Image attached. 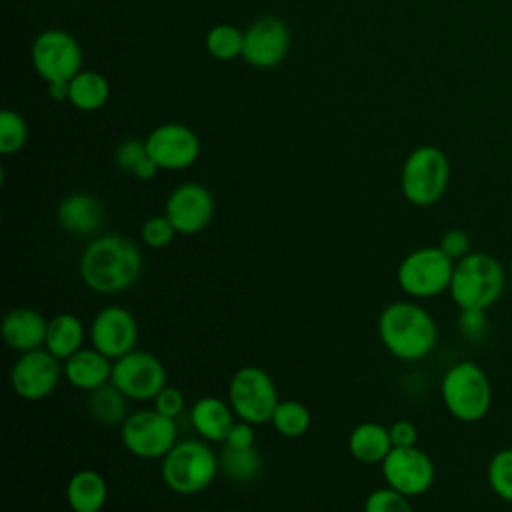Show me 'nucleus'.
I'll use <instances>...</instances> for the list:
<instances>
[{"label": "nucleus", "instance_id": "nucleus-1", "mask_svg": "<svg viewBox=\"0 0 512 512\" xmlns=\"http://www.w3.org/2000/svg\"><path fill=\"white\" fill-rule=\"evenodd\" d=\"M78 272L92 292L120 294L140 278L142 252L134 240L122 234H102L82 250Z\"/></svg>", "mask_w": 512, "mask_h": 512}, {"label": "nucleus", "instance_id": "nucleus-2", "mask_svg": "<svg viewBox=\"0 0 512 512\" xmlns=\"http://www.w3.org/2000/svg\"><path fill=\"white\" fill-rule=\"evenodd\" d=\"M378 338L382 346L398 360L416 362L426 358L438 340V328L432 314L416 302H390L378 316Z\"/></svg>", "mask_w": 512, "mask_h": 512}, {"label": "nucleus", "instance_id": "nucleus-3", "mask_svg": "<svg viewBox=\"0 0 512 512\" xmlns=\"http://www.w3.org/2000/svg\"><path fill=\"white\" fill-rule=\"evenodd\" d=\"M220 472V458L202 438L178 440L162 458L160 474L164 484L180 496L204 492Z\"/></svg>", "mask_w": 512, "mask_h": 512}, {"label": "nucleus", "instance_id": "nucleus-4", "mask_svg": "<svg viewBox=\"0 0 512 512\" xmlns=\"http://www.w3.org/2000/svg\"><path fill=\"white\" fill-rule=\"evenodd\" d=\"M504 290L502 264L486 252H470L454 264L450 298L462 312H482L492 306Z\"/></svg>", "mask_w": 512, "mask_h": 512}, {"label": "nucleus", "instance_id": "nucleus-5", "mask_svg": "<svg viewBox=\"0 0 512 512\" xmlns=\"http://www.w3.org/2000/svg\"><path fill=\"white\" fill-rule=\"evenodd\" d=\"M440 396L446 410L456 420L476 422L490 410L492 386L486 372L478 364L462 360L444 372Z\"/></svg>", "mask_w": 512, "mask_h": 512}, {"label": "nucleus", "instance_id": "nucleus-6", "mask_svg": "<svg viewBox=\"0 0 512 512\" xmlns=\"http://www.w3.org/2000/svg\"><path fill=\"white\" fill-rule=\"evenodd\" d=\"M448 180V156L432 144H422L414 148L402 164L400 188L404 198L414 206L436 204L444 196Z\"/></svg>", "mask_w": 512, "mask_h": 512}, {"label": "nucleus", "instance_id": "nucleus-7", "mask_svg": "<svg viewBox=\"0 0 512 512\" xmlns=\"http://www.w3.org/2000/svg\"><path fill=\"white\" fill-rule=\"evenodd\" d=\"M454 264L440 246H422L402 258L396 280L402 292L412 298H434L450 288Z\"/></svg>", "mask_w": 512, "mask_h": 512}, {"label": "nucleus", "instance_id": "nucleus-8", "mask_svg": "<svg viewBox=\"0 0 512 512\" xmlns=\"http://www.w3.org/2000/svg\"><path fill=\"white\" fill-rule=\"evenodd\" d=\"M228 402L238 420L260 426L270 422L280 400L272 376L264 368L248 364L232 374Z\"/></svg>", "mask_w": 512, "mask_h": 512}, {"label": "nucleus", "instance_id": "nucleus-9", "mask_svg": "<svg viewBox=\"0 0 512 512\" xmlns=\"http://www.w3.org/2000/svg\"><path fill=\"white\" fill-rule=\"evenodd\" d=\"M122 446L136 458L162 460L178 442L176 420L154 406L130 412L120 426Z\"/></svg>", "mask_w": 512, "mask_h": 512}, {"label": "nucleus", "instance_id": "nucleus-10", "mask_svg": "<svg viewBox=\"0 0 512 512\" xmlns=\"http://www.w3.org/2000/svg\"><path fill=\"white\" fill-rule=\"evenodd\" d=\"M36 74L50 82H70L82 70V48L78 40L60 30L48 28L40 32L30 48Z\"/></svg>", "mask_w": 512, "mask_h": 512}, {"label": "nucleus", "instance_id": "nucleus-11", "mask_svg": "<svg viewBox=\"0 0 512 512\" xmlns=\"http://www.w3.org/2000/svg\"><path fill=\"white\" fill-rule=\"evenodd\" d=\"M110 382L128 400L152 402L168 384V372L156 354L136 348L114 360Z\"/></svg>", "mask_w": 512, "mask_h": 512}, {"label": "nucleus", "instance_id": "nucleus-12", "mask_svg": "<svg viewBox=\"0 0 512 512\" xmlns=\"http://www.w3.org/2000/svg\"><path fill=\"white\" fill-rule=\"evenodd\" d=\"M64 376V362L46 348L22 352L10 368L14 394L28 402H38L54 394Z\"/></svg>", "mask_w": 512, "mask_h": 512}, {"label": "nucleus", "instance_id": "nucleus-13", "mask_svg": "<svg viewBox=\"0 0 512 512\" xmlns=\"http://www.w3.org/2000/svg\"><path fill=\"white\" fill-rule=\"evenodd\" d=\"M138 336L140 332L134 314L120 304L100 308L88 326L90 346L110 360H118L136 350Z\"/></svg>", "mask_w": 512, "mask_h": 512}, {"label": "nucleus", "instance_id": "nucleus-14", "mask_svg": "<svg viewBox=\"0 0 512 512\" xmlns=\"http://www.w3.org/2000/svg\"><path fill=\"white\" fill-rule=\"evenodd\" d=\"M144 142L148 156L160 170L190 168L200 156V140L196 132L180 122H166L152 128Z\"/></svg>", "mask_w": 512, "mask_h": 512}, {"label": "nucleus", "instance_id": "nucleus-15", "mask_svg": "<svg viewBox=\"0 0 512 512\" xmlns=\"http://www.w3.org/2000/svg\"><path fill=\"white\" fill-rule=\"evenodd\" d=\"M380 468L386 486L408 498L428 492L434 482L432 458L418 446L392 448Z\"/></svg>", "mask_w": 512, "mask_h": 512}, {"label": "nucleus", "instance_id": "nucleus-16", "mask_svg": "<svg viewBox=\"0 0 512 512\" xmlns=\"http://www.w3.org/2000/svg\"><path fill=\"white\" fill-rule=\"evenodd\" d=\"M164 214L178 234H200L212 222L214 196L206 186L198 182H182L168 194Z\"/></svg>", "mask_w": 512, "mask_h": 512}, {"label": "nucleus", "instance_id": "nucleus-17", "mask_svg": "<svg viewBox=\"0 0 512 512\" xmlns=\"http://www.w3.org/2000/svg\"><path fill=\"white\" fill-rule=\"evenodd\" d=\"M290 50V30L278 16H262L244 30L242 58L260 70L278 66Z\"/></svg>", "mask_w": 512, "mask_h": 512}, {"label": "nucleus", "instance_id": "nucleus-18", "mask_svg": "<svg viewBox=\"0 0 512 512\" xmlns=\"http://www.w3.org/2000/svg\"><path fill=\"white\" fill-rule=\"evenodd\" d=\"M2 340L10 350H16L18 354L44 348L46 342V330L48 320L42 312L18 306L4 314L2 318Z\"/></svg>", "mask_w": 512, "mask_h": 512}, {"label": "nucleus", "instance_id": "nucleus-19", "mask_svg": "<svg viewBox=\"0 0 512 512\" xmlns=\"http://www.w3.org/2000/svg\"><path fill=\"white\" fill-rule=\"evenodd\" d=\"M58 226L72 236H90L104 222L102 202L88 192H72L64 196L56 208Z\"/></svg>", "mask_w": 512, "mask_h": 512}, {"label": "nucleus", "instance_id": "nucleus-20", "mask_svg": "<svg viewBox=\"0 0 512 512\" xmlns=\"http://www.w3.org/2000/svg\"><path fill=\"white\" fill-rule=\"evenodd\" d=\"M112 366L114 360L92 346H84L68 360H64V378L76 390L92 392L112 380Z\"/></svg>", "mask_w": 512, "mask_h": 512}, {"label": "nucleus", "instance_id": "nucleus-21", "mask_svg": "<svg viewBox=\"0 0 512 512\" xmlns=\"http://www.w3.org/2000/svg\"><path fill=\"white\" fill-rule=\"evenodd\" d=\"M236 420L230 402L218 396H202L190 408V424L206 442H224Z\"/></svg>", "mask_w": 512, "mask_h": 512}, {"label": "nucleus", "instance_id": "nucleus-22", "mask_svg": "<svg viewBox=\"0 0 512 512\" xmlns=\"http://www.w3.org/2000/svg\"><path fill=\"white\" fill-rule=\"evenodd\" d=\"M64 494L72 512H102L108 502V484L100 472L84 468L68 478Z\"/></svg>", "mask_w": 512, "mask_h": 512}, {"label": "nucleus", "instance_id": "nucleus-23", "mask_svg": "<svg viewBox=\"0 0 512 512\" xmlns=\"http://www.w3.org/2000/svg\"><path fill=\"white\" fill-rule=\"evenodd\" d=\"M392 448L390 430L380 422H360L348 436V450L362 464H382Z\"/></svg>", "mask_w": 512, "mask_h": 512}, {"label": "nucleus", "instance_id": "nucleus-24", "mask_svg": "<svg viewBox=\"0 0 512 512\" xmlns=\"http://www.w3.org/2000/svg\"><path fill=\"white\" fill-rule=\"evenodd\" d=\"M88 330L84 322L72 312H60L48 320L44 348L58 360H68L80 348H84V338Z\"/></svg>", "mask_w": 512, "mask_h": 512}, {"label": "nucleus", "instance_id": "nucleus-25", "mask_svg": "<svg viewBox=\"0 0 512 512\" xmlns=\"http://www.w3.org/2000/svg\"><path fill=\"white\" fill-rule=\"evenodd\" d=\"M70 94L68 102L82 110V112H94L100 110L110 96V84L108 80L94 70H80L70 82Z\"/></svg>", "mask_w": 512, "mask_h": 512}, {"label": "nucleus", "instance_id": "nucleus-26", "mask_svg": "<svg viewBox=\"0 0 512 512\" xmlns=\"http://www.w3.org/2000/svg\"><path fill=\"white\" fill-rule=\"evenodd\" d=\"M86 408L90 416L102 426H122L128 418V398L112 384H104L92 392H88Z\"/></svg>", "mask_w": 512, "mask_h": 512}, {"label": "nucleus", "instance_id": "nucleus-27", "mask_svg": "<svg viewBox=\"0 0 512 512\" xmlns=\"http://www.w3.org/2000/svg\"><path fill=\"white\" fill-rule=\"evenodd\" d=\"M220 470L234 482H252L262 474L264 462L260 452L254 448H228L224 446L218 454Z\"/></svg>", "mask_w": 512, "mask_h": 512}, {"label": "nucleus", "instance_id": "nucleus-28", "mask_svg": "<svg viewBox=\"0 0 512 512\" xmlns=\"http://www.w3.org/2000/svg\"><path fill=\"white\" fill-rule=\"evenodd\" d=\"M272 428L284 438H300L310 430L312 416L300 400H280L270 418Z\"/></svg>", "mask_w": 512, "mask_h": 512}, {"label": "nucleus", "instance_id": "nucleus-29", "mask_svg": "<svg viewBox=\"0 0 512 512\" xmlns=\"http://www.w3.org/2000/svg\"><path fill=\"white\" fill-rule=\"evenodd\" d=\"M244 30L234 24H216L206 34V50L216 60H234L242 56Z\"/></svg>", "mask_w": 512, "mask_h": 512}, {"label": "nucleus", "instance_id": "nucleus-30", "mask_svg": "<svg viewBox=\"0 0 512 512\" xmlns=\"http://www.w3.org/2000/svg\"><path fill=\"white\" fill-rule=\"evenodd\" d=\"M488 484L494 494L512 502V448H504L490 458Z\"/></svg>", "mask_w": 512, "mask_h": 512}, {"label": "nucleus", "instance_id": "nucleus-31", "mask_svg": "<svg viewBox=\"0 0 512 512\" xmlns=\"http://www.w3.org/2000/svg\"><path fill=\"white\" fill-rule=\"evenodd\" d=\"M28 138V128L24 118L10 108L0 112V152L14 154L18 152Z\"/></svg>", "mask_w": 512, "mask_h": 512}, {"label": "nucleus", "instance_id": "nucleus-32", "mask_svg": "<svg viewBox=\"0 0 512 512\" xmlns=\"http://www.w3.org/2000/svg\"><path fill=\"white\" fill-rule=\"evenodd\" d=\"M364 512H414L408 496L386 486L372 490L364 500Z\"/></svg>", "mask_w": 512, "mask_h": 512}, {"label": "nucleus", "instance_id": "nucleus-33", "mask_svg": "<svg viewBox=\"0 0 512 512\" xmlns=\"http://www.w3.org/2000/svg\"><path fill=\"white\" fill-rule=\"evenodd\" d=\"M176 234L178 232L166 214L146 218L140 228V238H142L144 246L154 248V250H160V248H166L168 244H172Z\"/></svg>", "mask_w": 512, "mask_h": 512}, {"label": "nucleus", "instance_id": "nucleus-34", "mask_svg": "<svg viewBox=\"0 0 512 512\" xmlns=\"http://www.w3.org/2000/svg\"><path fill=\"white\" fill-rule=\"evenodd\" d=\"M148 156L146 152V142L138 140V138H128L124 142H120V146L116 148V164L120 170L124 172H134V168Z\"/></svg>", "mask_w": 512, "mask_h": 512}, {"label": "nucleus", "instance_id": "nucleus-35", "mask_svg": "<svg viewBox=\"0 0 512 512\" xmlns=\"http://www.w3.org/2000/svg\"><path fill=\"white\" fill-rule=\"evenodd\" d=\"M152 406H154L158 412H162L164 416H170V418L176 420V418L184 412V408H186V398H184V394H182L180 388L166 384V386L158 392V396L152 400Z\"/></svg>", "mask_w": 512, "mask_h": 512}, {"label": "nucleus", "instance_id": "nucleus-36", "mask_svg": "<svg viewBox=\"0 0 512 512\" xmlns=\"http://www.w3.org/2000/svg\"><path fill=\"white\" fill-rule=\"evenodd\" d=\"M438 246L446 256H450L454 262H458L460 258L470 254V236L464 230L454 228V230H448L442 234Z\"/></svg>", "mask_w": 512, "mask_h": 512}, {"label": "nucleus", "instance_id": "nucleus-37", "mask_svg": "<svg viewBox=\"0 0 512 512\" xmlns=\"http://www.w3.org/2000/svg\"><path fill=\"white\" fill-rule=\"evenodd\" d=\"M256 444V426L244 420H236L224 440L228 448H254Z\"/></svg>", "mask_w": 512, "mask_h": 512}, {"label": "nucleus", "instance_id": "nucleus-38", "mask_svg": "<svg viewBox=\"0 0 512 512\" xmlns=\"http://www.w3.org/2000/svg\"><path fill=\"white\" fill-rule=\"evenodd\" d=\"M388 430H390V438H392L394 448L416 446L418 430L410 420H396L392 426H388Z\"/></svg>", "mask_w": 512, "mask_h": 512}, {"label": "nucleus", "instance_id": "nucleus-39", "mask_svg": "<svg viewBox=\"0 0 512 512\" xmlns=\"http://www.w3.org/2000/svg\"><path fill=\"white\" fill-rule=\"evenodd\" d=\"M158 170H160L158 164H156L150 156H146V158L134 168L132 174H134L138 180H152V178L158 174Z\"/></svg>", "mask_w": 512, "mask_h": 512}, {"label": "nucleus", "instance_id": "nucleus-40", "mask_svg": "<svg viewBox=\"0 0 512 512\" xmlns=\"http://www.w3.org/2000/svg\"><path fill=\"white\" fill-rule=\"evenodd\" d=\"M48 94L52 100H68V94H70V86L68 82H50L48 84Z\"/></svg>", "mask_w": 512, "mask_h": 512}, {"label": "nucleus", "instance_id": "nucleus-41", "mask_svg": "<svg viewBox=\"0 0 512 512\" xmlns=\"http://www.w3.org/2000/svg\"><path fill=\"white\" fill-rule=\"evenodd\" d=\"M510 268H512V260H510Z\"/></svg>", "mask_w": 512, "mask_h": 512}]
</instances>
